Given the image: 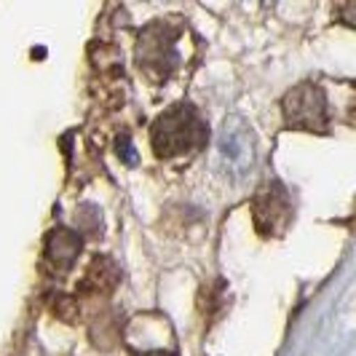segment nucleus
<instances>
[{
	"label": "nucleus",
	"instance_id": "7ed1b4c3",
	"mask_svg": "<svg viewBox=\"0 0 356 356\" xmlns=\"http://www.w3.org/2000/svg\"><path fill=\"white\" fill-rule=\"evenodd\" d=\"M252 212H254V228L263 236H279L286 231L292 220V204L279 182H268L266 188L257 191L252 201Z\"/></svg>",
	"mask_w": 356,
	"mask_h": 356
},
{
	"label": "nucleus",
	"instance_id": "f257e3e1",
	"mask_svg": "<svg viewBox=\"0 0 356 356\" xmlns=\"http://www.w3.org/2000/svg\"><path fill=\"white\" fill-rule=\"evenodd\" d=\"M150 140L161 159H172L179 153L196 150L207 140V126L201 124L193 107L177 105L169 113L159 115V121L153 124V131H150Z\"/></svg>",
	"mask_w": 356,
	"mask_h": 356
},
{
	"label": "nucleus",
	"instance_id": "20e7f679",
	"mask_svg": "<svg viewBox=\"0 0 356 356\" xmlns=\"http://www.w3.org/2000/svg\"><path fill=\"white\" fill-rule=\"evenodd\" d=\"M140 67L147 72H163L175 67L177 62V51H175V35H169L161 24H153L140 35Z\"/></svg>",
	"mask_w": 356,
	"mask_h": 356
},
{
	"label": "nucleus",
	"instance_id": "39448f33",
	"mask_svg": "<svg viewBox=\"0 0 356 356\" xmlns=\"http://www.w3.org/2000/svg\"><path fill=\"white\" fill-rule=\"evenodd\" d=\"M81 252V238L70 231H54L46 241L43 252V270H49L51 276H62L65 270H70L75 257Z\"/></svg>",
	"mask_w": 356,
	"mask_h": 356
},
{
	"label": "nucleus",
	"instance_id": "f03ea898",
	"mask_svg": "<svg viewBox=\"0 0 356 356\" xmlns=\"http://www.w3.org/2000/svg\"><path fill=\"white\" fill-rule=\"evenodd\" d=\"M286 124L305 131H324L327 126V99L316 83H303L289 91L284 99Z\"/></svg>",
	"mask_w": 356,
	"mask_h": 356
},
{
	"label": "nucleus",
	"instance_id": "423d86ee",
	"mask_svg": "<svg viewBox=\"0 0 356 356\" xmlns=\"http://www.w3.org/2000/svg\"><path fill=\"white\" fill-rule=\"evenodd\" d=\"M121 282V270L118 266L110 260V257H94L91 266L86 268L81 284H78V292L81 295H91V298H99V295H110Z\"/></svg>",
	"mask_w": 356,
	"mask_h": 356
}]
</instances>
